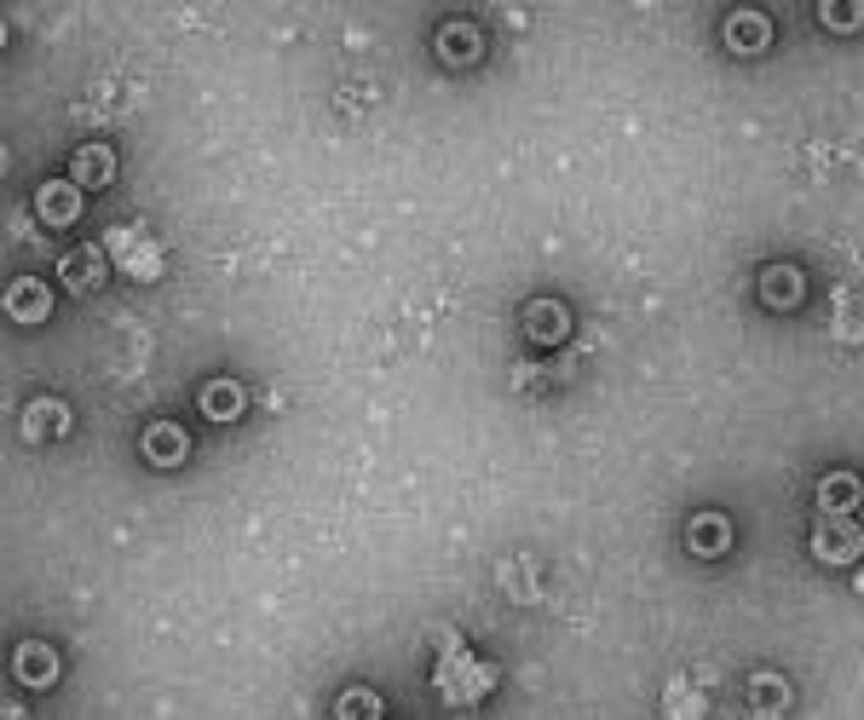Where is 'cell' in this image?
I'll use <instances>...</instances> for the list:
<instances>
[{"instance_id":"2e32d148","label":"cell","mask_w":864,"mask_h":720,"mask_svg":"<svg viewBox=\"0 0 864 720\" xmlns=\"http://www.w3.org/2000/svg\"><path fill=\"white\" fill-rule=\"evenodd\" d=\"M202 410H208L214 421H231V415H242V387H237V380H214V387L202 392Z\"/></svg>"},{"instance_id":"ba28073f","label":"cell","mask_w":864,"mask_h":720,"mask_svg":"<svg viewBox=\"0 0 864 720\" xmlns=\"http://www.w3.org/2000/svg\"><path fill=\"white\" fill-rule=\"evenodd\" d=\"M766 35H772V24H766L761 12H732V18H726V47H732V53H761Z\"/></svg>"},{"instance_id":"7c38bea8","label":"cell","mask_w":864,"mask_h":720,"mask_svg":"<svg viewBox=\"0 0 864 720\" xmlns=\"http://www.w3.org/2000/svg\"><path fill=\"white\" fill-rule=\"evenodd\" d=\"M58 277H64V288H76V295L81 288H99L104 283V254L99 249H76L70 260L58 265Z\"/></svg>"},{"instance_id":"9a60e30c","label":"cell","mask_w":864,"mask_h":720,"mask_svg":"<svg viewBox=\"0 0 864 720\" xmlns=\"http://www.w3.org/2000/svg\"><path fill=\"white\" fill-rule=\"evenodd\" d=\"M116 173V156L104 145H81L76 150V185H104V179Z\"/></svg>"},{"instance_id":"9c48e42d","label":"cell","mask_w":864,"mask_h":720,"mask_svg":"<svg viewBox=\"0 0 864 720\" xmlns=\"http://www.w3.org/2000/svg\"><path fill=\"white\" fill-rule=\"evenodd\" d=\"M761 300L772 311L795 306V300H802V272H795V265H766V272H761Z\"/></svg>"},{"instance_id":"52a82bcc","label":"cell","mask_w":864,"mask_h":720,"mask_svg":"<svg viewBox=\"0 0 864 720\" xmlns=\"http://www.w3.org/2000/svg\"><path fill=\"white\" fill-rule=\"evenodd\" d=\"M18 681H24V686H53L58 681V651L41 645V640L18 645Z\"/></svg>"},{"instance_id":"7a4b0ae2","label":"cell","mask_w":864,"mask_h":720,"mask_svg":"<svg viewBox=\"0 0 864 720\" xmlns=\"http://www.w3.org/2000/svg\"><path fill=\"white\" fill-rule=\"evenodd\" d=\"M490 686V668L485 663H473V658H444V668H439V692L450 697V704H473Z\"/></svg>"},{"instance_id":"4fadbf2b","label":"cell","mask_w":864,"mask_h":720,"mask_svg":"<svg viewBox=\"0 0 864 720\" xmlns=\"http://www.w3.org/2000/svg\"><path fill=\"white\" fill-rule=\"evenodd\" d=\"M145 456H150L156 467H179V461H185V433H179V426H168V421L150 426V433H145Z\"/></svg>"},{"instance_id":"ffe728a7","label":"cell","mask_w":864,"mask_h":720,"mask_svg":"<svg viewBox=\"0 0 864 720\" xmlns=\"http://www.w3.org/2000/svg\"><path fill=\"white\" fill-rule=\"evenodd\" d=\"M669 720H703V692H692L686 681L669 686Z\"/></svg>"},{"instance_id":"5b68a950","label":"cell","mask_w":864,"mask_h":720,"mask_svg":"<svg viewBox=\"0 0 864 720\" xmlns=\"http://www.w3.org/2000/svg\"><path fill=\"white\" fill-rule=\"evenodd\" d=\"M7 311L18 323H41L53 311V288L47 283H35V277H18L12 288H7Z\"/></svg>"},{"instance_id":"30bf717a","label":"cell","mask_w":864,"mask_h":720,"mask_svg":"<svg viewBox=\"0 0 864 720\" xmlns=\"http://www.w3.org/2000/svg\"><path fill=\"white\" fill-rule=\"evenodd\" d=\"M749 704H755L761 720H784V709H789V681H778V674H755V681H749Z\"/></svg>"},{"instance_id":"5bb4252c","label":"cell","mask_w":864,"mask_h":720,"mask_svg":"<svg viewBox=\"0 0 864 720\" xmlns=\"http://www.w3.org/2000/svg\"><path fill=\"white\" fill-rule=\"evenodd\" d=\"M439 53H444L450 64H473V58H479V30L462 24V18H456V24H444V30H439Z\"/></svg>"},{"instance_id":"8992f818","label":"cell","mask_w":864,"mask_h":720,"mask_svg":"<svg viewBox=\"0 0 864 720\" xmlns=\"http://www.w3.org/2000/svg\"><path fill=\"white\" fill-rule=\"evenodd\" d=\"M110 249L127 260V272H133V277H156V272H162V254H156L139 231H110Z\"/></svg>"},{"instance_id":"8fae6325","label":"cell","mask_w":864,"mask_h":720,"mask_svg":"<svg viewBox=\"0 0 864 720\" xmlns=\"http://www.w3.org/2000/svg\"><path fill=\"white\" fill-rule=\"evenodd\" d=\"M525 329H531V341L554 346V341H565V329H571V318H565V306H559V300H536V306L525 311Z\"/></svg>"},{"instance_id":"e0dca14e","label":"cell","mask_w":864,"mask_h":720,"mask_svg":"<svg viewBox=\"0 0 864 720\" xmlns=\"http://www.w3.org/2000/svg\"><path fill=\"white\" fill-rule=\"evenodd\" d=\"M47 426H53V433H64V426H70V410H64V403H47V398H41V403H30L24 433H30V438H41Z\"/></svg>"},{"instance_id":"d6986e66","label":"cell","mask_w":864,"mask_h":720,"mask_svg":"<svg viewBox=\"0 0 864 720\" xmlns=\"http://www.w3.org/2000/svg\"><path fill=\"white\" fill-rule=\"evenodd\" d=\"M334 715H340V720H380V697H375L370 686H352L346 697H340Z\"/></svg>"},{"instance_id":"3957f363","label":"cell","mask_w":864,"mask_h":720,"mask_svg":"<svg viewBox=\"0 0 864 720\" xmlns=\"http://www.w3.org/2000/svg\"><path fill=\"white\" fill-rule=\"evenodd\" d=\"M35 214L47 225H70L81 214V185L76 179H47V185L35 191Z\"/></svg>"},{"instance_id":"277c9868","label":"cell","mask_w":864,"mask_h":720,"mask_svg":"<svg viewBox=\"0 0 864 720\" xmlns=\"http://www.w3.org/2000/svg\"><path fill=\"white\" fill-rule=\"evenodd\" d=\"M818 507H825V519H848L853 507H864L853 472H825V479H818Z\"/></svg>"},{"instance_id":"44dd1931","label":"cell","mask_w":864,"mask_h":720,"mask_svg":"<svg viewBox=\"0 0 864 720\" xmlns=\"http://www.w3.org/2000/svg\"><path fill=\"white\" fill-rule=\"evenodd\" d=\"M859 513H864V507H859Z\"/></svg>"},{"instance_id":"ac0fdd59","label":"cell","mask_w":864,"mask_h":720,"mask_svg":"<svg viewBox=\"0 0 864 720\" xmlns=\"http://www.w3.org/2000/svg\"><path fill=\"white\" fill-rule=\"evenodd\" d=\"M692 548L697 553H720L726 548V519H720V513H697V519H692Z\"/></svg>"},{"instance_id":"6da1fadb","label":"cell","mask_w":864,"mask_h":720,"mask_svg":"<svg viewBox=\"0 0 864 720\" xmlns=\"http://www.w3.org/2000/svg\"><path fill=\"white\" fill-rule=\"evenodd\" d=\"M859 548H864V525H853V519H818L812 553L825 559V565H853Z\"/></svg>"}]
</instances>
